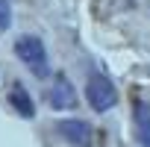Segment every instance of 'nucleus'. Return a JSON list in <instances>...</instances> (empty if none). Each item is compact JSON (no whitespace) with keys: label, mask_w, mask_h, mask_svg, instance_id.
Returning <instances> with one entry per match:
<instances>
[{"label":"nucleus","mask_w":150,"mask_h":147,"mask_svg":"<svg viewBox=\"0 0 150 147\" xmlns=\"http://www.w3.org/2000/svg\"><path fill=\"white\" fill-rule=\"evenodd\" d=\"M50 106H53V109H59V112L77 106V91H74V86L68 83V77H56L53 91H50Z\"/></svg>","instance_id":"obj_4"},{"label":"nucleus","mask_w":150,"mask_h":147,"mask_svg":"<svg viewBox=\"0 0 150 147\" xmlns=\"http://www.w3.org/2000/svg\"><path fill=\"white\" fill-rule=\"evenodd\" d=\"M86 100L94 112H106L118 103V91L112 86V80L100 71H91L88 74V83H86Z\"/></svg>","instance_id":"obj_1"},{"label":"nucleus","mask_w":150,"mask_h":147,"mask_svg":"<svg viewBox=\"0 0 150 147\" xmlns=\"http://www.w3.org/2000/svg\"><path fill=\"white\" fill-rule=\"evenodd\" d=\"M9 103H12V109H15L21 118H33V112H35L33 97H30V91H27L21 83H15V86L9 88Z\"/></svg>","instance_id":"obj_6"},{"label":"nucleus","mask_w":150,"mask_h":147,"mask_svg":"<svg viewBox=\"0 0 150 147\" xmlns=\"http://www.w3.org/2000/svg\"><path fill=\"white\" fill-rule=\"evenodd\" d=\"M132 127H135L138 147H150V106L144 100H135L132 106Z\"/></svg>","instance_id":"obj_5"},{"label":"nucleus","mask_w":150,"mask_h":147,"mask_svg":"<svg viewBox=\"0 0 150 147\" xmlns=\"http://www.w3.org/2000/svg\"><path fill=\"white\" fill-rule=\"evenodd\" d=\"M12 24V9H9V0H0V30H6Z\"/></svg>","instance_id":"obj_7"},{"label":"nucleus","mask_w":150,"mask_h":147,"mask_svg":"<svg viewBox=\"0 0 150 147\" xmlns=\"http://www.w3.org/2000/svg\"><path fill=\"white\" fill-rule=\"evenodd\" d=\"M56 132H59L68 144H74V147H91V144H94V129H91V124H86V121H80V118H65V121H59V124H56Z\"/></svg>","instance_id":"obj_3"},{"label":"nucleus","mask_w":150,"mask_h":147,"mask_svg":"<svg viewBox=\"0 0 150 147\" xmlns=\"http://www.w3.org/2000/svg\"><path fill=\"white\" fill-rule=\"evenodd\" d=\"M15 53H18V59L35 74V77L41 80V77H47L50 74V62H47V50H44V44L35 38V35H21L18 41H15Z\"/></svg>","instance_id":"obj_2"}]
</instances>
